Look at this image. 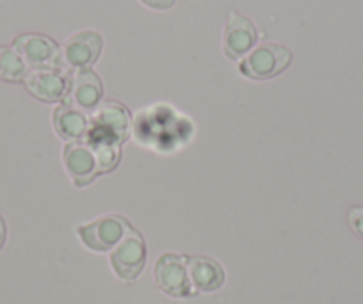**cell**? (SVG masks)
Masks as SVG:
<instances>
[{
    "label": "cell",
    "mask_w": 363,
    "mask_h": 304,
    "mask_svg": "<svg viewBox=\"0 0 363 304\" xmlns=\"http://www.w3.org/2000/svg\"><path fill=\"white\" fill-rule=\"evenodd\" d=\"M130 116L128 111L116 101L104 103L93 116V127L87 130L89 146L96 145H120L128 137Z\"/></svg>",
    "instance_id": "cell-1"
},
{
    "label": "cell",
    "mask_w": 363,
    "mask_h": 304,
    "mask_svg": "<svg viewBox=\"0 0 363 304\" xmlns=\"http://www.w3.org/2000/svg\"><path fill=\"white\" fill-rule=\"evenodd\" d=\"M291 61L292 54L287 47L278 43H262L240 61V73L255 80L272 79L285 72Z\"/></svg>",
    "instance_id": "cell-2"
},
{
    "label": "cell",
    "mask_w": 363,
    "mask_h": 304,
    "mask_svg": "<svg viewBox=\"0 0 363 304\" xmlns=\"http://www.w3.org/2000/svg\"><path fill=\"white\" fill-rule=\"evenodd\" d=\"M130 230L127 219L120 218V215H109V218L96 219L89 225L80 226L77 233L89 249L109 251L114 249Z\"/></svg>",
    "instance_id": "cell-3"
},
{
    "label": "cell",
    "mask_w": 363,
    "mask_h": 304,
    "mask_svg": "<svg viewBox=\"0 0 363 304\" xmlns=\"http://www.w3.org/2000/svg\"><path fill=\"white\" fill-rule=\"evenodd\" d=\"M155 279L157 285L173 297H191L194 293L189 269H187V258L178 254L166 253L157 260Z\"/></svg>",
    "instance_id": "cell-4"
},
{
    "label": "cell",
    "mask_w": 363,
    "mask_h": 304,
    "mask_svg": "<svg viewBox=\"0 0 363 304\" xmlns=\"http://www.w3.org/2000/svg\"><path fill=\"white\" fill-rule=\"evenodd\" d=\"M146 246L143 237L130 230L111 253V265L114 272L125 281H134L145 269Z\"/></svg>",
    "instance_id": "cell-5"
},
{
    "label": "cell",
    "mask_w": 363,
    "mask_h": 304,
    "mask_svg": "<svg viewBox=\"0 0 363 304\" xmlns=\"http://www.w3.org/2000/svg\"><path fill=\"white\" fill-rule=\"evenodd\" d=\"M26 86L30 94L43 101H59L69 91V80L59 68L45 66V68H33L26 75Z\"/></svg>",
    "instance_id": "cell-6"
},
{
    "label": "cell",
    "mask_w": 363,
    "mask_h": 304,
    "mask_svg": "<svg viewBox=\"0 0 363 304\" xmlns=\"http://www.w3.org/2000/svg\"><path fill=\"white\" fill-rule=\"evenodd\" d=\"M62 162L77 187H84L96 174L102 173L96 153L89 145H82V142H68L62 152Z\"/></svg>",
    "instance_id": "cell-7"
},
{
    "label": "cell",
    "mask_w": 363,
    "mask_h": 304,
    "mask_svg": "<svg viewBox=\"0 0 363 304\" xmlns=\"http://www.w3.org/2000/svg\"><path fill=\"white\" fill-rule=\"evenodd\" d=\"M255 43H257V29L253 22H250L246 16L232 13L223 34V50L226 57L233 61L246 57L253 50Z\"/></svg>",
    "instance_id": "cell-8"
},
{
    "label": "cell",
    "mask_w": 363,
    "mask_h": 304,
    "mask_svg": "<svg viewBox=\"0 0 363 304\" xmlns=\"http://www.w3.org/2000/svg\"><path fill=\"white\" fill-rule=\"evenodd\" d=\"M104 40L99 33L86 30V33L73 34L62 47V61L75 69L89 68L102 52Z\"/></svg>",
    "instance_id": "cell-9"
},
{
    "label": "cell",
    "mask_w": 363,
    "mask_h": 304,
    "mask_svg": "<svg viewBox=\"0 0 363 304\" xmlns=\"http://www.w3.org/2000/svg\"><path fill=\"white\" fill-rule=\"evenodd\" d=\"M13 48L26 61V64L34 68H45L57 62L59 48L50 38L41 34H22L15 40Z\"/></svg>",
    "instance_id": "cell-10"
},
{
    "label": "cell",
    "mask_w": 363,
    "mask_h": 304,
    "mask_svg": "<svg viewBox=\"0 0 363 304\" xmlns=\"http://www.w3.org/2000/svg\"><path fill=\"white\" fill-rule=\"evenodd\" d=\"M104 96V86L100 77L93 69H77L69 82V103L77 109L93 111L99 107Z\"/></svg>",
    "instance_id": "cell-11"
},
{
    "label": "cell",
    "mask_w": 363,
    "mask_h": 304,
    "mask_svg": "<svg viewBox=\"0 0 363 304\" xmlns=\"http://www.w3.org/2000/svg\"><path fill=\"white\" fill-rule=\"evenodd\" d=\"M187 269H189L191 281L194 288L201 292H214L221 288L225 283V271L216 260L207 257H191L187 258Z\"/></svg>",
    "instance_id": "cell-12"
},
{
    "label": "cell",
    "mask_w": 363,
    "mask_h": 304,
    "mask_svg": "<svg viewBox=\"0 0 363 304\" xmlns=\"http://www.w3.org/2000/svg\"><path fill=\"white\" fill-rule=\"evenodd\" d=\"M54 128L65 141H79L87 134L89 127H87L86 114L80 109L73 107L72 103H62L54 111Z\"/></svg>",
    "instance_id": "cell-13"
},
{
    "label": "cell",
    "mask_w": 363,
    "mask_h": 304,
    "mask_svg": "<svg viewBox=\"0 0 363 304\" xmlns=\"http://www.w3.org/2000/svg\"><path fill=\"white\" fill-rule=\"evenodd\" d=\"M27 75V64L15 48L0 47V79L18 82Z\"/></svg>",
    "instance_id": "cell-14"
},
{
    "label": "cell",
    "mask_w": 363,
    "mask_h": 304,
    "mask_svg": "<svg viewBox=\"0 0 363 304\" xmlns=\"http://www.w3.org/2000/svg\"><path fill=\"white\" fill-rule=\"evenodd\" d=\"M349 223H351L352 232L363 239V207H356L349 212Z\"/></svg>",
    "instance_id": "cell-15"
},
{
    "label": "cell",
    "mask_w": 363,
    "mask_h": 304,
    "mask_svg": "<svg viewBox=\"0 0 363 304\" xmlns=\"http://www.w3.org/2000/svg\"><path fill=\"white\" fill-rule=\"evenodd\" d=\"M141 2L153 9H169L174 4V0H141Z\"/></svg>",
    "instance_id": "cell-16"
},
{
    "label": "cell",
    "mask_w": 363,
    "mask_h": 304,
    "mask_svg": "<svg viewBox=\"0 0 363 304\" xmlns=\"http://www.w3.org/2000/svg\"><path fill=\"white\" fill-rule=\"evenodd\" d=\"M6 233H8V230H6V221L2 219V215H0V249H2V246H4L6 242Z\"/></svg>",
    "instance_id": "cell-17"
}]
</instances>
